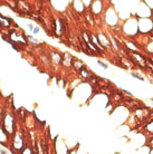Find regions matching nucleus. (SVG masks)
<instances>
[{
	"mask_svg": "<svg viewBox=\"0 0 153 154\" xmlns=\"http://www.w3.org/2000/svg\"><path fill=\"white\" fill-rule=\"evenodd\" d=\"M150 154H153V147H150Z\"/></svg>",
	"mask_w": 153,
	"mask_h": 154,
	"instance_id": "nucleus-14",
	"label": "nucleus"
},
{
	"mask_svg": "<svg viewBox=\"0 0 153 154\" xmlns=\"http://www.w3.org/2000/svg\"><path fill=\"white\" fill-rule=\"evenodd\" d=\"M151 100H152V102H153V97H152V98H151Z\"/></svg>",
	"mask_w": 153,
	"mask_h": 154,
	"instance_id": "nucleus-15",
	"label": "nucleus"
},
{
	"mask_svg": "<svg viewBox=\"0 0 153 154\" xmlns=\"http://www.w3.org/2000/svg\"><path fill=\"white\" fill-rule=\"evenodd\" d=\"M144 131H145L146 133H149V134L153 135V119L145 124V126H144Z\"/></svg>",
	"mask_w": 153,
	"mask_h": 154,
	"instance_id": "nucleus-7",
	"label": "nucleus"
},
{
	"mask_svg": "<svg viewBox=\"0 0 153 154\" xmlns=\"http://www.w3.org/2000/svg\"><path fill=\"white\" fill-rule=\"evenodd\" d=\"M121 92L123 93V94H124V95H126V96H130V97H132L133 96V95H132V93L131 92H129V91H126V89H121Z\"/></svg>",
	"mask_w": 153,
	"mask_h": 154,
	"instance_id": "nucleus-11",
	"label": "nucleus"
},
{
	"mask_svg": "<svg viewBox=\"0 0 153 154\" xmlns=\"http://www.w3.org/2000/svg\"><path fill=\"white\" fill-rule=\"evenodd\" d=\"M80 75L84 77V78H87V77L89 76V73H88L87 70L85 69V67H83V68L80 69Z\"/></svg>",
	"mask_w": 153,
	"mask_h": 154,
	"instance_id": "nucleus-10",
	"label": "nucleus"
},
{
	"mask_svg": "<svg viewBox=\"0 0 153 154\" xmlns=\"http://www.w3.org/2000/svg\"><path fill=\"white\" fill-rule=\"evenodd\" d=\"M28 28H29V29H30V30H34V26H33V25H31V23H29V25H28Z\"/></svg>",
	"mask_w": 153,
	"mask_h": 154,
	"instance_id": "nucleus-13",
	"label": "nucleus"
},
{
	"mask_svg": "<svg viewBox=\"0 0 153 154\" xmlns=\"http://www.w3.org/2000/svg\"><path fill=\"white\" fill-rule=\"evenodd\" d=\"M125 46H126L127 49L131 50V53H134V51H140V47L135 44V42L131 40V39H127L125 42Z\"/></svg>",
	"mask_w": 153,
	"mask_h": 154,
	"instance_id": "nucleus-6",
	"label": "nucleus"
},
{
	"mask_svg": "<svg viewBox=\"0 0 153 154\" xmlns=\"http://www.w3.org/2000/svg\"><path fill=\"white\" fill-rule=\"evenodd\" d=\"M110 17V23L108 25L110 26H115V25H117L119 23V15H117V12L115 11L114 9H111V10H107L106 12V18Z\"/></svg>",
	"mask_w": 153,
	"mask_h": 154,
	"instance_id": "nucleus-4",
	"label": "nucleus"
},
{
	"mask_svg": "<svg viewBox=\"0 0 153 154\" xmlns=\"http://www.w3.org/2000/svg\"><path fill=\"white\" fill-rule=\"evenodd\" d=\"M139 32L140 34H149L153 29V21L150 18H138Z\"/></svg>",
	"mask_w": 153,
	"mask_h": 154,
	"instance_id": "nucleus-2",
	"label": "nucleus"
},
{
	"mask_svg": "<svg viewBox=\"0 0 153 154\" xmlns=\"http://www.w3.org/2000/svg\"><path fill=\"white\" fill-rule=\"evenodd\" d=\"M131 76L133 77V78H135V79L140 81V82H144V81H145V77L141 76V75H140V74H138V73H132V74H131Z\"/></svg>",
	"mask_w": 153,
	"mask_h": 154,
	"instance_id": "nucleus-8",
	"label": "nucleus"
},
{
	"mask_svg": "<svg viewBox=\"0 0 153 154\" xmlns=\"http://www.w3.org/2000/svg\"><path fill=\"white\" fill-rule=\"evenodd\" d=\"M97 64H98V65H100V67H102V68H103V69H108V65H107L106 63H104V62H102V60H100V59H98V60H97Z\"/></svg>",
	"mask_w": 153,
	"mask_h": 154,
	"instance_id": "nucleus-9",
	"label": "nucleus"
},
{
	"mask_svg": "<svg viewBox=\"0 0 153 154\" xmlns=\"http://www.w3.org/2000/svg\"><path fill=\"white\" fill-rule=\"evenodd\" d=\"M123 30L124 34L130 37L136 36L139 34V23H138V18H130L127 19L124 25H123Z\"/></svg>",
	"mask_w": 153,
	"mask_h": 154,
	"instance_id": "nucleus-1",
	"label": "nucleus"
},
{
	"mask_svg": "<svg viewBox=\"0 0 153 154\" xmlns=\"http://www.w3.org/2000/svg\"><path fill=\"white\" fill-rule=\"evenodd\" d=\"M33 32H34V34H38V32H39V28L38 27H35L34 30H33Z\"/></svg>",
	"mask_w": 153,
	"mask_h": 154,
	"instance_id": "nucleus-12",
	"label": "nucleus"
},
{
	"mask_svg": "<svg viewBox=\"0 0 153 154\" xmlns=\"http://www.w3.org/2000/svg\"><path fill=\"white\" fill-rule=\"evenodd\" d=\"M130 59L133 60V63L136 66L144 68H148V58H145L140 51H134V53H130Z\"/></svg>",
	"mask_w": 153,
	"mask_h": 154,
	"instance_id": "nucleus-3",
	"label": "nucleus"
},
{
	"mask_svg": "<svg viewBox=\"0 0 153 154\" xmlns=\"http://www.w3.org/2000/svg\"><path fill=\"white\" fill-rule=\"evenodd\" d=\"M97 37H98V39H100V42L102 44V46H103L105 49H110V48H112L111 40L108 39V37H107L105 34L100 32V34L97 35Z\"/></svg>",
	"mask_w": 153,
	"mask_h": 154,
	"instance_id": "nucleus-5",
	"label": "nucleus"
}]
</instances>
